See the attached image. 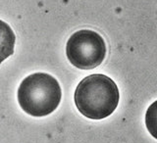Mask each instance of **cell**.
I'll return each instance as SVG.
<instances>
[{
	"label": "cell",
	"mask_w": 157,
	"mask_h": 143,
	"mask_svg": "<svg viewBox=\"0 0 157 143\" xmlns=\"http://www.w3.org/2000/svg\"><path fill=\"white\" fill-rule=\"evenodd\" d=\"M74 99L82 115L87 119L102 120L114 113L120 100V93L112 78L94 73L80 81Z\"/></svg>",
	"instance_id": "6da1fadb"
},
{
	"label": "cell",
	"mask_w": 157,
	"mask_h": 143,
	"mask_svg": "<svg viewBox=\"0 0 157 143\" xmlns=\"http://www.w3.org/2000/svg\"><path fill=\"white\" fill-rule=\"evenodd\" d=\"M16 36L11 27L0 20V64L13 55Z\"/></svg>",
	"instance_id": "277c9868"
},
{
	"label": "cell",
	"mask_w": 157,
	"mask_h": 143,
	"mask_svg": "<svg viewBox=\"0 0 157 143\" xmlns=\"http://www.w3.org/2000/svg\"><path fill=\"white\" fill-rule=\"evenodd\" d=\"M145 126L149 134L157 139V100L152 103L146 110Z\"/></svg>",
	"instance_id": "5b68a950"
},
{
	"label": "cell",
	"mask_w": 157,
	"mask_h": 143,
	"mask_svg": "<svg viewBox=\"0 0 157 143\" xmlns=\"http://www.w3.org/2000/svg\"><path fill=\"white\" fill-rule=\"evenodd\" d=\"M17 96L20 106L27 114L44 117L57 109L62 90L54 77L45 73H36L24 78Z\"/></svg>",
	"instance_id": "7a4b0ae2"
},
{
	"label": "cell",
	"mask_w": 157,
	"mask_h": 143,
	"mask_svg": "<svg viewBox=\"0 0 157 143\" xmlns=\"http://www.w3.org/2000/svg\"><path fill=\"white\" fill-rule=\"evenodd\" d=\"M68 60L81 70H91L102 64L106 56V44L99 33L91 29L74 32L66 45Z\"/></svg>",
	"instance_id": "3957f363"
}]
</instances>
